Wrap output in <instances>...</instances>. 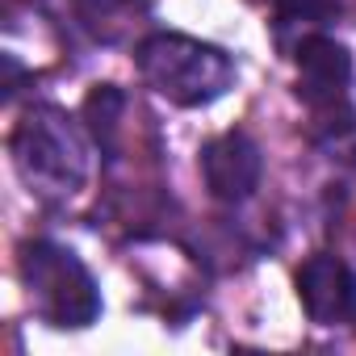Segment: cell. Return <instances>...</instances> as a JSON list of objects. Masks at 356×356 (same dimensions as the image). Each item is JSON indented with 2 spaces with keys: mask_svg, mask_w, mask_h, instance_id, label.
<instances>
[{
  "mask_svg": "<svg viewBox=\"0 0 356 356\" xmlns=\"http://www.w3.org/2000/svg\"><path fill=\"white\" fill-rule=\"evenodd\" d=\"M17 176L42 197H72L88 181V138L59 105L22 113L9 138Z\"/></svg>",
  "mask_w": 356,
  "mask_h": 356,
  "instance_id": "obj_1",
  "label": "cell"
},
{
  "mask_svg": "<svg viewBox=\"0 0 356 356\" xmlns=\"http://www.w3.org/2000/svg\"><path fill=\"white\" fill-rule=\"evenodd\" d=\"M143 80L181 109H206L235 88V63L222 47L189 34H147L134 51Z\"/></svg>",
  "mask_w": 356,
  "mask_h": 356,
  "instance_id": "obj_2",
  "label": "cell"
},
{
  "mask_svg": "<svg viewBox=\"0 0 356 356\" xmlns=\"http://www.w3.org/2000/svg\"><path fill=\"white\" fill-rule=\"evenodd\" d=\"M22 285L42 323L59 331H84L101 318V289L88 264L51 239L22 243Z\"/></svg>",
  "mask_w": 356,
  "mask_h": 356,
  "instance_id": "obj_3",
  "label": "cell"
},
{
  "mask_svg": "<svg viewBox=\"0 0 356 356\" xmlns=\"http://www.w3.org/2000/svg\"><path fill=\"white\" fill-rule=\"evenodd\" d=\"M202 176H206L210 197H218L227 206H239L260 189L264 155H260L256 138H248L243 130H227V134H218L202 147Z\"/></svg>",
  "mask_w": 356,
  "mask_h": 356,
  "instance_id": "obj_4",
  "label": "cell"
},
{
  "mask_svg": "<svg viewBox=\"0 0 356 356\" xmlns=\"http://www.w3.org/2000/svg\"><path fill=\"white\" fill-rule=\"evenodd\" d=\"M298 59V97L310 109H339L352 84V55L331 34H310L293 47Z\"/></svg>",
  "mask_w": 356,
  "mask_h": 356,
  "instance_id": "obj_5",
  "label": "cell"
},
{
  "mask_svg": "<svg viewBox=\"0 0 356 356\" xmlns=\"http://www.w3.org/2000/svg\"><path fill=\"white\" fill-rule=\"evenodd\" d=\"M298 298L310 314V323L318 327H335V323H352L356 318V273L318 252L298 268Z\"/></svg>",
  "mask_w": 356,
  "mask_h": 356,
  "instance_id": "obj_6",
  "label": "cell"
},
{
  "mask_svg": "<svg viewBox=\"0 0 356 356\" xmlns=\"http://www.w3.org/2000/svg\"><path fill=\"white\" fill-rule=\"evenodd\" d=\"M277 9V34H298L310 38V34H323L335 17H339V0H273Z\"/></svg>",
  "mask_w": 356,
  "mask_h": 356,
  "instance_id": "obj_7",
  "label": "cell"
},
{
  "mask_svg": "<svg viewBox=\"0 0 356 356\" xmlns=\"http://www.w3.org/2000/svg\"><path fill=\"white\" fill-rule=\"evenodd\" d=\"M122 109H126V97H122L113 84H101V88H92V92L84 97V122H88V130H92L97 138H105V143L113 138Z\"/></svg>",
  "mask_w": 356,
  "mask_h": 356,
  "instance_id": "obj_8",
  "label": "cell"
},
{
  "mask_svg": "<svg viewBox=\"0 0 356 356\" xmlns=\"http://www.w3.org/2000/svg\"><path fill=\"white\" fill-rule=\"evenodd\" d=\"M84 9H92V13H109V9H118L122 0H80Z\"/></svg>",
  "mask_w": 356,
  "mask_h": 356,
  "instance_id": "obj_9",
  "label": "cell"
}]
</instances>
